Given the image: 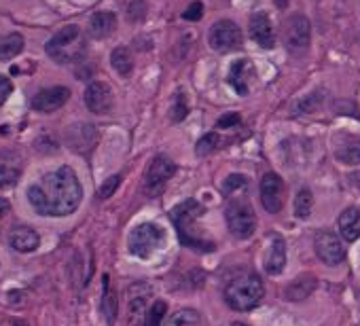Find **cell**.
I'll return each instance as SVG.
<instances>
[{"instance_id":"6da1fadb","label":"cell","mask_w":360,"mask_h":326,"mask_svg":"<svg viewBox=\"0 0 360 326\" xmlns=\"http://www.w3.org/2000/svg\"><path fill=\"white\" fill-rule=\"evenodd\" d=\"M83 199V187L72 168L62 166L55 172L45 174L28 189V201L41 216H68Z\"/></svg>"},{"instance_id":"7a4b0ae2","label":"cell","mask_w":360,"mask_h":326,"mask_svg":"<svg viewBox=\"0 0 360 326\" xmlns=\"http://www.w3.org/2000/svg\"><path fill=\"white\" fill-rule=\"evenodd\" d=\"M202 214H204V206H199L195 199H189L170 212V218L185 246H189L197 252H212L216 248V243L206 237L204 229L197 227V221Z\"/></svg>"},{"instance_id":"3957f363","label":"cell","mask_w":360,"mask_h":326,"mask_svg":"<svg viewBox=\"0 0 360 326\" xmlns=\"http://www.w3.org/2000/svg\"><path fill=\"white\" fill-rule=\"evenodd\" d=\"M265 295L263 280L257 273H244L233 277L225 286V301L235 311H250L255 309Z\"/></svg>"},{"instance_id":"277c9868","label":"cell","mask_w":360,"mask_h":326,"mask_svg":"<svg viewBox=\"0 0 360 326\" xmlns=\"http://www.w3.org/2000/svg\"><path fill=\"white\" fill-rule=\"evenodd\" d=\"M87 43H85V34L78 26H66L60 32H55L51 36V40L47 43L45 51L51 60H55L58 64H72L78 62L85 55Z\"/></svg>"},{"instance_id":"5b68a950","label":"cell","mask_w":360,"mask_h":326,"mask_svg":"<svg viewBox=\"0 0 360 326\" xmlns=\"http://www.w3.org/2000/svg\"><path fill=\"white\" fill-rule=\"evenodd\" d=\"M225 218H227L229 231L237 239H248L257 231V214L248 199H242V197L231 199L225 208Z\"/></svg>"},{"instance_id":"8992f818","label":"cell","mask_w":360,"mask_h":326,"mask_svg":"<svg viewBox=\"0 0 360 326\" xmlns=\"http://www.w3.org/2000/svg\"><path fill=\"white\" fill-rule=\"evenodd\" d=\"M166 243V233L162 227H157L153 223H142L138 225L132 233H130V239H128V246H130V252L134 257H140V259H146L151 257L155 250H159Z\"/></svg>"},{"instance_id":"52a82bcc","label":"cell","mask_w":360,"mask_h":326,"mask_svg":"<svg viewBox=\"0 0 360 326\" xmlns=\"http://www.w3.org/2000/svg\"><path fill=\"white\" fill-rule=\"evenodd\" d=\"M208 43L216 53H231L242 45V32L231 19H218L210 28Z\"/></svg>"},{"instance_id":"ba28073f","label":"cell","mask_w":360,"mask_h":326,"mask_svg":"<svg viewBox=\"0 0 360 326\" xmlns=\"http://www.w3.org/2000/svg\"><path fill=\"white\" fill-rule=\"evenodd\" d=\"M311 40V24L305 15L297 13L284 24V43L293 53H303Z\"/></svg>"},{"instance_id":"9c48e42d","label":"cell","mask_w":360,"mask_h":326,"mask_svg":"<svg viewBox=\"0 0 360 326\" xmlns=\"http://www.w3.org/2000/svg\"><path fill=\"white\" fill-rule=\"evenodd\" d=\"M259 193H261V203L263 208L269 214H277L284 206V180L277 174L269 172L263 176L261 185H259Z\"/></svg>"},{"instance_id":"30bf717a","label":"cell","mask_w":360,"mask_h":326,"mask_svg":"<svg viewBox=\"0 0 360 326\" xmlns=\"http://www.w3.org/2000/svg\"><path fill=\"white\" fill-rule=\"evenodd\" d=\"M174 172H176V166H174L172 159H168L166 155L155 157V159L148 163L146 174H144V189H146L148 193L162 191L164 185L174 176Z\"/></svg>"},{"instance_id":"8fae6325","label":"cell","mask_w":360,"mask_h":326,"mask_svg":"<svg viewBox=\"0 0 360 326\" xmlns=\"http://www.w3.org/2000/svg\"><path fill=\"white\" fill-rule=\"evenodd\" d=\"M314 248L320 261H325L327 265H339L345 259V248L339 239V235L331 231H318L314 239Z\"/></svg>"},{"instance_id":"7c38bea8","label":"cell","mask_w":360,"mask_h":326,"mask_svg":"<svg viewBox=\"0 0 360 326\" xmlns=\"http://www.w3.org/2000/svg\"><path fill=\"white\" fill-rule=\"evenodd\" d=\"M68 100H70V89L58 85V87H49V89L38 92V94L32 98V108L38 110V112H55V110H60Z\"/></svg>"},{"instance_id":"4fadbf2b","label":"cell","mask_w":360,"mask_h":326,"mask_svg":"<svg viewBox=\"0 0 360 326\" xmlns=\"http://www.w3.org/2000/svg\"><path fill=\"white\" fill-rule=\"evenodd\" d=\"M85 106L94 114H106L112 108V89L102 83V80H94L85 89Z\"/></svg>"},{"instance_id":"5bb4252c","label":"cell","mask_w":360,"mask_h":326,"mask_svg":"<svg viewBox=\"0 0 360 326\" xmlns=\"http://www.w3.org/2000/svg\"><path fill=\"white\" fill-rule=\"evenodd\" d=\"M263 265H265V271L269 275H280L284 271V267H286V243L280 235L271 237V243H269V248L265 252V263Z\"/></svg>"},{"instance_id":"9a60e30c","label":"cell","mask_w":360,"mask_h":326,"mask_svg":"<svg viewBox=\"0 0 360 326\" xmlns=\"http://www.w3.org/2000/svg\"><path fill=\"white\" fill-rule=\"evenodd\" d=\"M250 36L257 45H261L263 49H271L275 43L273 36V26L269 22V17L265 13H255L250 17Z\"/></svg>"},{"instance_id":"2e32d148","label":"cell","mask_w":360,"mask_h":326,"mask_svg":"<svg viewBox=\"0 0 360 326\" xmlns=\"http://www.w3.org/2000/svg\"><path fill=\"white\" fill-rule=\"evenodd\" d=\"M38 243H41V237H38L34 229H28V227H17L9 237V246L19 255L34 252L38 248Z\"/></svg>"},{"instance_id":"e0dca14e","label":"cell","mask_w":360,"mask_h":326,"mask_svg":"<svg viewBox=\"0 0 360 326\" xmlns=\"http://www.w3.org/2000/svg\"><path fill=\"white\" fill-rule=\"evenodd\" d=\"M335 157H337V161L343 163V166H358L360 163V138L343 136L335 148Z\"/></svg>"},{"instance_id":"ac0fdd59","label":"cell","mask_w":360,"mask_h":326,"mask_svg":"<svg viewBox=\"0 0 360 326\" xmlns=\"http://www.w3.org/2000/svg\"><path fill=\"white\" fill-rule=\"evenodd\" d=\"M117 30V15L110 11H100L89 19V34L98 40L108 38Z\"/></svg>"},{"instance_id":"d6986e66","label":"cell","mask_w":360,"mask_h":326,"mask_svg":"<svg viewBox=\"0 0 360 326\" xmlns=\"http://www.w3.org/2000/svg\"><path fill=\"white\" fill-rule=\"evenodd\" d=\"M337 225H339V233L345 241H356L360 237V210L354 206L343 210Z\"/></svg>"},{"instance_id":"ffe728a7","label":"cell","mask_w":360,"mask_h":326,"mask_svg":"<svg viewBox=\"0 0 360 326\" xmlns=\"http://www.w3.org/2000/svg\"><path fill=\"white\" fill-rule=\"evenodd\" d=\"M316 291V277L314 275H299L295 282H291L286 291H284V297L286 301H305L311 293Z\"/></svg>"},{"instance_id":"44dd1931","label":"cell","mask_w":360,"mask_h":326,"mask_svg":"<svg viewBox=\"0 0 360 326\" xmlns=\"http://www.w3.org/2000/svg\"><path fill=\"white\" fill-rule=\"evenodd\" d=\"M24 51V36L17 32L0 36V62H9Z\"/></svg>"},{"instance_id":"7402d4cb","label":"cell","mask_w":360,"mask_h":326,"mask_svg":"<svg viewBox=\"0 0 360 326\" xmlns=\"http://www.w3.org/2000/svg\"><path fill=\"white\" fill-rule=\"evenodd\" d=\"M110 64L117 70V74L121 76H130L134 72V55L128 47H117L110 53Z\"/></svg>"},{"instance_id":"603a6c76","label":"cell","mask_w":360,"mask_h":326,"mask_svg":"<svg viewBox=\"0 0 360 326\" xmlns=\"http://www.w3.org/2000/svg\"><path fill=\"white\" fill-rule=\"evenodd\" d=\"M138 289V297H136V291L130 289V299H128V307H130V320L134 322L136 318H140L144 314V303H146V297L151 293V289L146 286V284H136Z\"/></svg>"},{"instance_id":"cb8c5ba5","label":"cell","mask_w":360,"mask_h":326,"mask_svg":"<svg viewBox=\"0 0 360 326\" xmlns=\"http://www.w3.org/2000/svg\"><path fill=\"white\" fill-rule=\"evenodd\" d=\"M246 68H248V60L235 62L233 68H231V74H229V78H231V83H233L235 92H237V94H242V96L248 94V87H246V74H244Z\"/></svg>"},{"instance_id":"d4e9b609","label":"cell","mask_w":360,"mask_h":326,"mask_svg":"<svg viewBox=\"0 0 360 326\" xmlns=\"http://www.w3.org/2000/svg\"><path fill=\"white\" fill-rule=\"evenodd\" d=\"M311 206H314V197L309 189H301L295 197V214L297 218H307L311 214Z\"/></svg>"},{"instance_id":"484cf974","label":"cell","mask_w":360,"mask_h":326,"mask_svg":"<svg viewBox=\"0 0 360 326\" xmlns=\"http://www.w3.org/2000/svg\"><path fill=\"white\" fill-rule=\"evenodd\" d=\"M168 316V305L166 301H155L146 316H144V326H162L164 324V318Z\"/></svg>"},{"instance_id":"4316f807","label":"cell","mask_w":360,"mask_h":326,"mask_svg":"<svg viewBox=\"0 0 360 326\" xmlns=\"http://www.w3.org/2000/svg\"><path fill=\"white\" fill-rule=\"evenodd\" d=\"M218 146H221V138H218V134H216V132H210V134H206L202 140L197 142V155H199V157L212 155Z\"/></svg>"},{"instance_id":"83f0119b","label":"cell","mask_w":360,"mask_h":326,"mask_svg":"<svg viewBox=\"0 0 360 326\" xmlns=\"http://www.w3.org/2000/svg\"><path fill=\"white\" fill-rule=\"evenodd\" d=\"M170 326H199V314L193 309H180L172 316Z\"/></svg>"},{"instance_id":"f1b7e54d","label":"cell","mask_w":360,"mask_h":326,"mask_svg":"<svg viewBox=\"0 0 360 326\" xmlns=\"http://www.w3.org/2000/svg\"><path fill=\"white\" fill-rule=\"evenodd\" d=\"M246 185H248V180H246V176H242V174H231L225 182H223V187H221V191H223V195H233L235 191H239V189H246Z\"/></svg>"},{"instance_id":"f546056e","label":"cell","mask_w":360,"mask_h":326,"mask_svg":"<svg viewBox=\"0 0 360 326\" xmlns=\"http://www.w3.org/2000/svg\"><path fill=\"white\" fill-rule=\"evenodd\" d=\"M17 180H19V170L9 168V166H0V189L15 187Z\"/></svg>"},{"instance_id":"4dcf8cb0","label":"cell","mask_w":360,"mask_h":326,"mask_svg":"<svg viewBox=\"0 0 360 326\" xmlns=\"http://www.w3.org/2000/svg\"><path fill=\"white\" fill-rule=\"evenodd\" d=\"M146 9H148V7H146L144 0H132L130 7H128V17H130V22H134V24L142 22L144 15H146Z\"/></svg>"},{"instance_id":"1f68e13d","label":"cell","mask_w":360,"mask_h":326,"mask_svg":"<svg viewBox=\"0 0 360 326\" xmlns=\"http://www.w3.org/2000/svg\"><path fill=\"white\" fill-rule=\"evenodd\" d=\"M119 185H121V176H119V174L110 176V178L104 180V185L98 189V197H100V199H108V197H112L114 191L119 189Z\"/></svg>"},{"instance_id":"d6a6232c","label":"cell","mask_w":360,"mask_h":326,"mask_svg":"<svg viewBox=\"0 0 360 326\" xmlns=\"http://www.w3.org/2000/svg\"><path fill=\"white\" fill-rule=\"evenodd\" d=\"M187 112H189V108H187L185 96L178 94V96H176V102H174V106H172V121H174V123H178V121H182V119L187 117Z\"/></svg>"},{"instance_id":"836d02e7","label":"cell","mask_w":360,"mask_h":326,"mask_svg":"<svg viewBox=\"0 0 360 326\" xmlns=\"http://www.w3.org/2000/svg\"><path fill=\"white\" fill-rule=\"evenodd\" d=\"M239 114L237 112H227L225 117H221L218 121H216V130H229V128H235V126H239Z\"/></svg>"},{"instance_id":"e575fe53","label":"cell","mask_w":360,"mask_h":326,"mask_svg":"<svg viewBox=\"0 0 360 326\" xmlns=\"http://www.w3.org/2000/svg\"><path fill=\"white\" fill-rule=\"evenodd\" d=\"M202 15H204V5L199 3V0H195V3L185 11V19H189V22H197V19H202Z\"/></svg>"},{"instance_id":"d590c367","label":"cell","mask_w":360,"mask_h":326,"mask_svg":"<svg viewBox=\"0 0 360 326\" xmlns=\"http://www.w3.org/2000/svg\"><path fill=\"white\" fill-rule=\"evenodd\" d=\"M11 92H13V83H11L7 76L0 74V104L7 102V98L11 96Z\"/></svg>"},{"instance_id":"8d00e7d4","label":"cell","mask_w":360,"mask_h":326,"mask_svg":"<svg viewBox=\"0 0 360 326\" xmlns=\"http://www.w3.org/2000/svg\"><path fill=\"white\" fill-rule=\"evenodd\" d=\"M277 9H286L289 7V0H273Z\"/></svg>"},{"instance_id":"74e56055","label":"cell","mask_w":360,"mask_h":326,"mask_svg":"<svg viewBox=\"0 0 360 326\" xmlns=\"http://www.w3.org/2000/svg\"><path fill=\"white\" fill-rule=\"evenodd\" d=\"M231 326H248V324H244V322H233Z\"/></svg>"},{"instance_id":"f35d334b","label":"cell","mask_w":360,"mask_h":326,"mask_svg":"<svg viewBox=\"0 0 360 326\" xmlns=\"http://www.w3.org/2000/svg\"><path fill=\"white\" fill-rule=\"evenodd\" d=\"M15 326H26V324H15Z\"/></svg>"}]
</instances>
